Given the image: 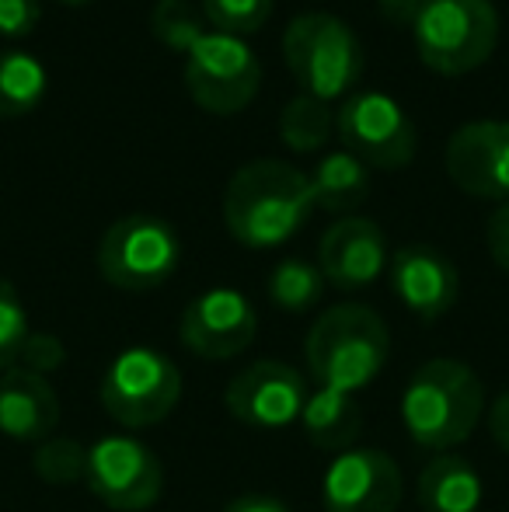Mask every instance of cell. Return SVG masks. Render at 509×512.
Wrapping results in <instances>:
<instances>
[{"label":"cell","instance_id":"5b68a950","mask_svg":"<svg viewBox=\"0 0 509 512\" xmlns=\"http://www.w3.org/2000/svg\"><path fill=\"white\" fill-rule=\"evenodd\" d=\"M415 53L443 77H464L489 63L499 42V14L492 0H415L408 14Z\"/></svg>","mask_w":509,"mask_h":512},{"label":"cell","instance_id":"4316f807","mask_svg":"<svg viewBox=\"0 0 509 512\" xmlns=\"http://www.w3.org/2000/svg\"><path fill=\"white\" fill-rule=\"evenodd\" d=\"M28 335H32L28 310L21 304L18 290H14L7 279H0V373L11 370V366L18 363Z\"/></svg>","mask_w":509,"mask_h":512},{"label":"cell","instance_id":"4dcf8cb0","mask_svg":"<svg viewBox=\"0 0 509 512\" xmlns=\"http://www.w3.org/2000/svg\"><path fill=\"white\" fill-rule=\"evenodd\" d=\"M489 432H492V439H496L499 450L509 453V391H503L496 401H492V411H489Z\"/></svg>","mask_w":509,"mask_h":512},{"label":"cell","instance_id":"2e32d148","mask_svg":"<svg viewBox=\"0 0 509 512\" xmlns=\"http://www.w3.org/2000/svg\"><path fill=\"white\" fill-rule=\"evenodd\" d=\"M387 279H391V290L401 300V307L412 310L419 321L443 317L461 293L457 265L433 244H405L394 251Z\"/></svg>","mask_w":509,"mask_h":512},{"label":"cell","instance_id":"ba28073f","mask_svg":"<svg viewBox=\"0 0 509 512\" xmlns=\"http://www.w3.org/2000/svg\"><path fill=\"white\" fill-rule=\"evenodd\" d=\"M185 88L210 115H238L262 88V63L238 35L206 28L185 53Z\"/></svg>","mask_w":509,"mask_h":512},{"label":"cell","instance_id":"8fae6325","mask_svg":"<svg viewBox=\"0 0 509 512\" xmlns=\"http://www.w3.org/2000/svg\"><path fill=\"white\" fill-rule=\"evenodd\" d=\"M311 394L307 377L279 359H255L238 370L224 387V405L248 429H286L300 422Z\"/></svg>","mask_w":509,"mask_h":512},{"label":"cell","instance_id":"d6986e66","mask_svg":"<svg viewBox=\"0 0 509 512\" xmlns=\"http://www.w3.org/2000/svg\"><path fill=\"white\" fill-rule=\"evenodd\" d=\"M422 512H478L482 506V474L457 453H436L415 481Z\"/></svg>","mask_w":509,"mask_h":512},{"label":"cell","instance_id":"603a6c76","mask_svg":"<svg viewBox=\"0 0 509 512\" xmlns=\"http://www.w3.org/2000/svg\"><path fill=\"white\" fill-rule=\"evenodd\" d=\"M321 297H325V276H321L318 265L304 262V258H283V262L269 272V300L279 310L304 314V310H311Z\"/></svg>","mask_w":509,"mask_h":512},{"label":"cell","instance_id":"f546056e","mask_svg":"<svg viewBox=\"0 0 509 512\" xmlns=\"http://www.w3.org/2000/svg\"><path fill=\"white\" fill-rule=\"evenodd\" d=\"M485 241H489L492 262L503 272H509V203H503L496 213L489 216V227H485Z\"/></svg>","mask_w":509,"mask_h":512},{"label":"cell","instance_id":"484cf974","mask_svg":"<svg viewBox=\"0 0 509 512\" xmlns=\"http://www.w3.org/2000/svg\"><path fill=\"white\" fill-rule=\"evenodd\" d=\"M276 0H203V18L210 21L213 32L224 35H255L272 18Z\"/></svg>","mask_w":509,"mask_h":512},{"label":"cell","instance_id":"6da1fadb","mask_svg":"<svg viewBox=\"0 0 509 512\" xmlns=\"http://www.w3.org/2000/svg\"><path fill=\"white\" fill-rule=\"evenodd\" d=\"M311 213L314 196L307 175L276 157L248 161L224 189V227L245 248H279Z\"/></svg>","mask_w":509,"mask_h":512},{"label":"cell","instance_id":"4fadbf2b","mask_svg":"<svg viewBox=\"0 0 509 512\" xmlns=\"http://www.w3.org/2000/svg\"><path fill=\"white\" fill-rule=\"evenodd\" d=\"M405 495V478L391 453L353 446L328 464L321 481L325 512H394Z\"/></svg>","mask_w":509,"mask_h":512},{"label":"cell","instance_id":"7c38bea8","mask_svg":"<svg viewBox=\"0 0 509 512\" xmlns=\"http://www.w3.org/2000/svg\"><path fill=\"white\" fill-rule=\"evenodd\" d=\"M258 314L255 304L234 286H213V290L192 297L178 321V338L199 359H234L255 342Z\"/></svg>","mask_w":509,"mask_h":512},{"label":"cell","instance_id":"1f68e13d","mask_svg":"<svg viewBox=\"0 0 509 512\" xmlns=\"http://www.w3.org/2000/svg\"><path fill=\"white\" fill-rule=\"evenodd\" d=\"M224 512H290V506L272 495H241V499L227 502Z\"/></svg>","mask_w":509,"mask_h":512},{"label":"cell","instance_id":"d6a6232c","mask_svg":"<svg viewBox=\"0 0 509 512\" xmlns=\"http://www.w3.org/2000/svg\"><path fill=\"white\" fill-rule=\"evenodd\" d=\"M63 4H91V0H63Z\"/></svg>","mask_w":509,"mask_h":512},{"label":"cell","instance_id":"5bb4252c","mask_svg":"<svg viewBox=\"0 0 509 512\" xmlns=\"http://www.w3.org/2000/svg\"><path fill=\"white\" fill-rule=\"evenodd\" d=\"M447 175L464 196L509 203V122H464L447 140Z\"/></svg>","mask_w":509,"mask_h":512},{"label":"cell","instance_id":"8992f818","mask_svg":"<svg viewBox=\"0 0 509 512\" xmlns=\"http://www.w3.org/2000/svg\"><path fill=\"white\" fill-rule=\"evenodd\" d=\"M182 244L171 223L154 213H129L102 234L98 272L109 286L126 293H147L178 272Z\"/></svg>","mask_w":509,"mask_h":512},{"label":"cell","instance_id":"9c48e42d","mask_svg":"<svg viewBox=\"0 0 509 512\" xmlns=\"http://www.w3.org/2000/svg\"><path fill=\"white\" fill-rule=\"evenodd\" d=\"M335 129L346 150L377 171H401L412 164L419 133L408 112L384 91L349 95L335 112Z\"/></svg>","mask_w":509,"mask_h":512},{"label":"cell","instance_id":"9a60e30c","mask_svg":"<svg viewBox=\"0 0 509 512\" xmlns=\"http://www.w3.org/2000/svg\"><path fill=\"white\" fill-rule=\"evenodd\" d=\"M387 237L367 216H342L325 230L318 244V269L325 283L346 293L367 290L387 272Z\"/></svg>","mask_w":509,"mask_h":512},{"label":"cell","instance_id":"ffe728a7","mask_svg":"<svg viewBox=\"0 0 509 512\" xmlns=\"http://www.w3.org/2000/svg\"><path fill=\"white\" fill-rule=\"evenodd\" d=\"M307 182H311L314 209H325V213L349 216L370 199V168L356 161L349 150H335V154L321 157L307 175Z\"/></svg>","mask_w":509,"mask_h":512},{"label":"cell","instance_id":"44dd1931","mask_svg":"<svg viewBox=\"0 0 509 512\" xmlns=\"http://www.w3.org/2000/svg\"><path fill=\"white\" fill-rule=\"evenodd\" d=\"M46 67L25 49H0V119H21L46 98Z\"/></svg>","mask_w":509,"mask_h":512},{"label":"cell","instance_id":"f1b7e54d","mask_svg":"<svg viewBox=\"0 0 509 512\" xmlns=\"http://www.w3.org/2000/svg\"><path fill=\"white\" fill-rule=\"evenodd\" d=\"M42 18L39 0H0V35L4 39H25L35 32Z\"/></svg>","mask_w":509,"mask_h":512},{"label":"cell","instance_id":"ac0fdd59","mask_svg":"<svg viewBox=\"0 0 509 512\" xmlns=\"http://www.w3.org/2000/svg\"><path fill=\"white\" fill-rule=\"evenodd\" d=\"M300 425L311 446L325 453H346L363 432V408L353 394L335 391V387H314L300 411Z\"/></svg>","mask_w":509,"mask_h":512},{"label":"cell","instance_id":"cb8c5ba5","mask_svg":"<svg viewBox=\"0 0 509 512\" xmlns=\"http://www.w3.org/2000/svg\"><path fill=\"white\" fill-rule=\"evenodd\" d=\"M32 471L53 488L81 485L88 471V446L70 436H49L32 453Z\"/></svg>","mask_w":509,"mask_h":512},{"label":"cell","instance_id":"83f0119b","mask_svg":"<svg viewBox=\"0 0 509 512\" xmlns=\"http://www.w3.org/2000/svg\"><path fill=\"white\" fill-rule=\"evenodd\" d=\"M63 359H67V352H63L60 338L49 335V331H32V335H28V342H25V349H21V356H18V366L49 377L53 370H60Z\"/></svg>","mask_w":509,"mask_h":512},{"label":"cell","instance_id":"52a82bcc","mask_svg":"<svg viewBox=\"0 0 509 512\" xmlns=\"http://www.w3.org/2000/svg\"><path fill=\"white\" fill-rule=\"evenodd\" d=\"M102 408L123 429H150L164 422L182 401V373L150 345L123 349L102 377Z\"/></svg>","mask_w":509,"mask_h":512},{"label":"cell","instance_id":"7a4b0ae2","mask_svg":"<svg viewBox=\"0 0 509 512\" xmlns=\"http://www.w3.org/2000/svg\"><path fill=\"white\" fill-rule=\"evenodd\" d=\"M485 411V384L461 359H429L401 394V422L422 450H454L475 432Z\"/></svg>","mask_w":509,"mask_h":512},{"label":"cell","instance_id":"277c9868","mask_svg":"<svg viewBox=\"0 0 509 512\" xmlns=\"http://www.w3.org/2000/svg\"><path fill=\"white\" fill-rule=\"evenodd\" d=\"M283 60L290 77L297 81L300 95L318 102H346L349 91L360 84L367 56L356 32L328 11H307L286 25Z\"/></svg>","mask_w":509,"mask_h":512},{"label":"cell","instance_id":"e0dca14e","mask_svg":"<svg viewBox=\"0 0 509 512\" xmlns=\"http://www.w3.org/2000/svg\"><path fill=\"white\" fill-rule=\"evenodd\" d=\"M60 394L49 377L14 363L0 373V432L18 443H46L60 425Z\"/></svg>","mask_w":509,"mask_h":512},{"label":"cell","instance_id":"d4e9b609","mask_svg":"<svg viewBox=\"0 0 509 512\" xmlns=\"http://www.w3.org/2000/svg\"><path fill=\"white\" fill-rule=\"evenodd\" d=\"M150 28H154L161 46H168L171 53H182V56L206 32L196 7L189 0H157L154 11H150Z\"/></svg>","mask_w":509,"mask_h":512},{"label":"cell","instance_id":"7402d4cb","mask_svg":"<svg viewBox=\"0 0 509 512\" xmlns=\"http://www.w3.org/2000/svg\"><path fill=\"white\" fill-rule=\"evenodd\" d=\"M335 112L328 102H318L311 95H297L279 112V136L293 154H314L332 140Z\"/></svg>","mask_w":509,"mask_h":512},{"label":"cell","instance_id":"3957f363","mask_svg":"<svg viewBox=\"0 0 509 512\" xmlns=\"http://www.w3.org/2000/svg\"><path fill=\"white\" fill-rule=\"evenodd\" d=\"M391 356V335L374 307H328L304 338V359L318 387L356 394L381 377Z\"/></svg>","mask_w":509,"mask_h":512},{"label":"cell","instance_id":"30bf717a","mask_svg":"<svg viewBox=\"0 0 509 512\" xmlns=\"http://www.w3.org/2000/svg\"><path fill=\"white\" fill-rule=\"evenodd\" d=\"M88 492L112 512H147L161 499L164 467L136 436H102L88 446Z\"/></svg>","mask_w":509,"mask_h":512}]
</instances>
